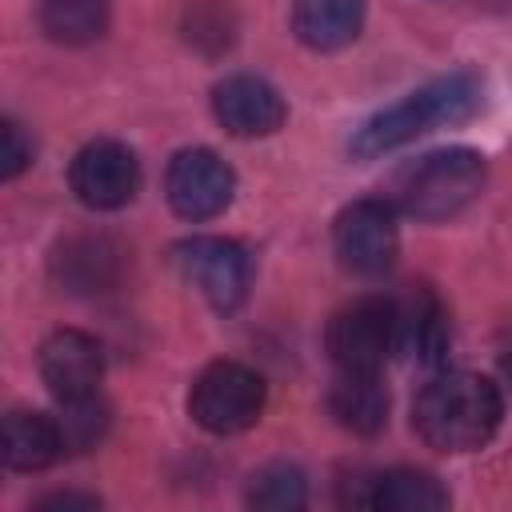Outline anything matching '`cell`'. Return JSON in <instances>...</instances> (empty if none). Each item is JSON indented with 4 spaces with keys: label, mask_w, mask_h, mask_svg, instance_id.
I'll return each instance as SVG.
<instances>
[{
    "label": "cell",
    "mask_w": 512,
    "mask_h": 512,
    "mask_svg": "<svg viewBox=\"0 0 512 512\" xmlns=\"http://www.w3.org/2000/svg\"><path fill=\"white\" fill-rule=\"evenodd\" d=\"M332 248L352 276H364V280L388 276L400 252L396 208L380 196L352 200L332 224Z\"/></svg>",
    "instance_id": "8992f818"
},
{
    "label": "cell",
    "mask_w": 512,
    "mask_h": 512,
    "mask_svg": "<svg viewBox=\"0 0 512 512\" xmlns=\"http://www.w3.org/2000/svg\"><path fill=\"white\" fill-rule=\"evenodd\" d=\"M176 268L184 272L188 284H196L204 292V300L220 312H232L244 296H248V280H252V260L236 240L224 236H192L180 240L172 248Z\"/></svg>",
    "instance_id": "52a82bcc"
},
{
    "label": "cell",
    "mask_w": 512,
    "mask_h": 512,
    "mask_svg": "<svg viewBox=\"0 0 512 512\" xmlns=\"http://www.w3.org/2000/svg\"><path fill=\"white\" fill-rule=\"evenodd\" d=\"M128 252L100 232H84V236H68L64 244H56L52 252V276L60 288L76 292V296H96V292H112L124 276Z\"/></svg>",
    "instance_id": "8fae6325"
},
{
    "label": "cell",
    "mask_w": 512,
    "mask_h": 512,
    "mask_svg": "<svg viewBox=\"0 0 512 512\" xmlns=\"http://www.w3.org/2000/svg\"><path fill=\"white\" fill-rule=\"evenodd\" d=\"M36 508H40V512H56V508H76V512H92V508H100V500H96V496H88V492H52V496L36 500Z\"/></svg>",
    "instance_id": "603a6c76"
},
{
    "label": "cell",
    "mask_w": 512,
    "mask_h": 512,
    "mask_svg": "<svg viewBox=\"0 0 512 512\" xmlns=\"http://www.w3.org/2000/svg\"><path fill=\"white\" fill-rule=\"evenodd\" d=\"M328 356L340 372H380L396 352V300L360 296L328 320Z\"/></svg>",
    "instance_id": "5b68a950"
},
{
    "label": "cell",
    "mask_w": 512,
    "mask_h": 512,
    "mask_svg": "<svg viewBox=\"0 0 512 512\" xmlns=\"http://www.w3.org/2000/svg\"><path fill=\"white\" fill-rule=\"evenodd\" d=\"M484 100V84L472 76V72H448L416 92H408L404 100L380 108L376 116H368L352 140H348V152L360 156V160H372V156H384L440 124H464Z\"/></svg>",
    "instance_id": "7a4b0ae2"
},
{
    "label": "cell",
    "mask_w": 512,
    "mask_h": 512,
    "mask_svg": "<svg viewBox=\"0 0 512 512\" xmlns=\"http://www.w3.org/2000/svg\"><path fill=\"white\" fill-rule=\"evenodd\" d=\"M184 32H188V40H192L196 48H204V52H224V48L232 44V16H228L224 4L204 0V4H192V8H188Z\"/></svg>",
    "instance_id": "44dd1931"
},
{
    "label": "cell",
    "mask_w": 512,
    "mask_h": 512,
    "mask_svg": "<svg viewBox=\"0 0 512 512\" xmlns=\"http://www.w3.org/2000/svg\"><path fill=\"white\" fill-rule=\"evenodd\" d=\"M396 348H404L416 364H440L448 352V312L428 284L408 288L396 300Z\"/></svg>",
    "instance_id": "4fadbf2b"
},
{
    "label": "cell",
    "mask_w": 512,
    "mask_h": 512,
    "mask_svg": "<svg viewBox=\"0 0 512 512\" xmlns=\"http://www.w3.org/2000/svg\"><path fill=\"white\" fill-rule=\"evenodd\" d=\"M212 112L216 120L224 124V132L232 136H272L288 108H284V96L264 80V76H252V72H232L224 76L216 88H212Z\"/></svg>",
    "instance_id": "30bf717a"
},
{
    "label": "cell",
    "mask_w": 512,
    "mask_h": 512,
    "mask_svg": "<svg viewBox=\"0 0 512 512\" xmlns=\"http://www.w3.org/2000/svg\"><path fill=\"white\" fill-rule=\"evenodd\" d=\"M236 176L212 148H184L168 160L164 196L184 220H212L232 204Z\"/></svg>",
    "instance_id": "9c48e42d"
},
{
    "label": "cell",
    "mask_w": 512,
    "mask_h": 512,
    "mask_svg": "<svg viewBox=\"0 0 512 512\" xmlns=\"http://www.w3.org/2000/svg\"><path fill=\"white\" fill-rule=\"evenodd\" d=\"M264 376L236 360L208 364L188 388V416L212 436H236L264 412Z\"/></svg>",
    "instance_id": "277c9868"
},
{
    "label": "cell",
    "mask_w": 512,
    "mask_h": 512,
    "mask_svg": "<svg viewBox=\"0 0 512 512\" xmlns=\"http://www.w3.org/2000/svg\"><path fill=\"white\" fill-rule=\"evenodd\" d=\"M488 180L484 156L472 148H440L396 176V204L416 220H448L464 212Z\"/></svg>",
    "instance_id": "3957f363"
},
{
    "label": "cell",
    "mask_w": 512,
    "mask_h": 512,
    "mask_svg": "<svg viewBox=\"0 0 512 512\" xmlns=\"http://www.w3.org/2000/svg\"><path fill=\"white\" fill-rule=\"evenodd\" d=\"M328 412L352 436H376L388 424V392L380 372H340L328 388Z\"/></svg>",
    "instance_id": "9a60e30c"
},
{
    "label": "cell",
    "mask_w": 512,
    "mask_h": 512,
    "mask_svg": "<svg viewBox=\"0 0 512 512\" xmlns=\"http://www.w3.org/2000/svg\"><path fill=\"white\" fill-rule=\"evenodd\" d=\"M112 416H108V404L100 400V392H84V396H68L60 400V412H56V428H60V440H64V452H88L104 440Z\"/></svg>",
    "instance_id": "d6986e66"
},
{
    "label": "cell",
    "mask_w": 512,
    "mask_h": 512,
    "mask_svg": "<svg viewBox=\"0 0 512 512\" xmlns=\"http://www.w3.org/2000/svg\"><path fill=\"white\" fill-rule=\"evenodd\" d=\"M36 368L56 400L84 396V392H96V384L104 376V348L96 336H88L80 328H60L40 344Z\"/></svg>",
    "instance_id": "7c38bea8"
},
{
    "label": "cell",
    "mask_w": 512,
    "mask_h": 512,
    "mask_svg": "<svg viewBox=\"0 0 512 512\" xmlns=\"http://www.w3.org/2000/svg\"><path fill=\"white\" fill-rule=\"evenodd\" d=\"M504 416L500 388L480 372H444L428 380L412 404V428L436 452L484 448Z\"/></svg>",
    "instance_id": "6da1fadb"
},
{
    "label": "cell",
    "mask_w": 512,
    "mask_h": 512,
    "mask_svg": "<svg viewBox=\"0 0 512 512\" xmlns=\"http://www.w3.org/2000/svg\"><path fill=\"white\" fill-rule=\"evenodd\" d=\"M0 456L16 472H44L48 464H56L64 456V440H60L56 416L24 412V408L8 412L4 428H0Z\"/></svg>",
    "instance_id": "5bb4252c"
},
{
    "label": "cell",
    "mask_w": 512,
    "mask_h": 512,
    "mask_svg": "<svg viewBox=\"0 0 512 512\" xmlns=\"http://www.w3.org/2000/svg\"><path fill=\"white\" fill-rule=\"evenodd\" d=\"M364 28V0H296L292 32L316 52H336L352 44Z\"/></svg>",
    "instance_id": "2e32d148"
},
{
    "label": "cell",
    "mask_w": 512,
    "mask_h": 512,
    "mask_svg": "<svg viewBox=\"0 0 512 512\" xmlns=\"http://www.w3.org/2000/svg\"><path fill=\"white\" fill-rule=\"evenodd\" d=\"M364 508L380 512H440L448 508V488L424 468H392L368 480Z\"/></svg>",
    "instance_id": "e0dca14e"
},
{
    "label": "cell",
    "mask_w": 512,
    "mask_h": 512,
    "mask_svg": "<svg viewBox=\"0 0 512 512\" xmlns=\"http://www.w3.org/2000/svg\"><path fill=\"white\" fill-rule=\"evenodd\" d=\"M32 164V140L16 120L0 124V180H16Z\"/></svg>",
    "instance_id": "7402d4cb"
},
{
    "label": "cell",
    "mask_w": 512,
    "mask_h": 512,
    "mask_svg": "<svg viewBox=\"0 0 512 512\" xmlns=\"http://www.w3.org/2000/svg\"><path fill=\"white\" fill-rule=\"evenodd\" d=\"M40 28L56 44H92L108 28V0H40Z\"/></svg>",
    "instance_id": "ac0fdd59"
},
{
    "label": "cell",
    "mask_w": 512,
    "mask_h": 512,
    "mask_svg": "<svg viewBox=\"0 0 512 512\" xmlns=\"http://www.w3.org/2000/svg\"><path fill=\"white\" fill-rule=\"evenodd\" d=\"M248 504L260 512H296L308 504V484L304 472L288 460L264 464L260 472H252L248 480Z\"/></svg>",
    "instance_id": "ffe728a7"
},
{
    "label": "cell",
    "mask_w": 512,
    "mask_h": 512,
    "mask_svg": "<svg viewBox=\"0 0 512 512\" xmlns=\"http://www.w3.org/2000/svg\"><path fill=\"white\" fill-rule=\"evenodd\" d=\"M68 188L96 212L124 208L140 188V160L120 140H92L68 164Z\"/></svg>",
    "instance_id": "ba28073f"
}]
</instances>
